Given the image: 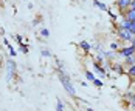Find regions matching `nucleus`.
Wrapping results in <instances>:
<instances>
[{
  "mask_svg": "<svg viewBox=\"0 0 135 111\" xmlns=\"http://www.w3.org/2000/svg\"><path fill=\"white\" fill-rule=\"evenodd\" d=\"M57 77H59L61 85L65 88V91H67L68 94H70V96H73V97L76 96V90H75V86H73V83H71V79H70V76H68L64 69H59Z\"/></svg>",
  "mask_w": 135,
  "mask_h": 111,
  "instance_id": "f257e3e1",
  "label": "nucleus"
},
{
  "mask_svg": "<svg viewBox=\"0 0 135 111\" xmlns=\"http://www.w3.org/2000/svg\"><path fill=\"white\" fill-rule=\"evenodd\" d=\"M14 76H16V62L13 59H8L6 60V80H13Z\"/></svg>",
  "mask_w": 135,
  "mask_h": 111,
  "instance_id": "f03ea898",
  "label": "nucleus"
},
{
  "mask_svg": "<svg viewBox=\"0 0 135 111\" xmlns=\"http://www.w3.org/2000/svg\"><path fill=\"white\" fill-rule=\"evenodd\" d=\"M118 37H120L121 40H127V42L134 40V34H132L129 29H123V28H118Z\"/></svg>",
  "mask_w": 135,
  "mask_h": 111,
  "instance_id": "7ed1b4c3",
  "label": "nucleus"
},
{
  "mask_svg": "<svg viewBox=\"0 0 135 111\" xmlns=\"http://www.w3.org/2000/svg\"><path fill=\"white\" fill-rule=\"evenodd\" d=\"M118 28H123V29H129V31H131V32H132V34L135 36V22H129V20H126V19H124L121 23L118 25Z\"/></svg>",
  "mask_w": 135,
  "mask_h": 111,
  "instance_id": "20e7f679",
  "label": "nucleus"
},
{
  "mask_svg": "<svg viewBox=\"0 0 135 111\" xmlns=\"http://www.w3.org/2000/svg\"><path fill=\"white\" fill-rule=\"evenodd\" d=\"M135 54V48L131 45V46H127V48H121L120 51H118V56H121L123 59H126V57H129V56Z\"/></svg>",
  "mask_w": 135,
  "mask_h": 111,
  "instance_id": "39448f33",
  "label": "nucleus"
},
{
  "mask_svg": "<svg viewBox=\"0 0 135 111\" xmlns=\"http://www.w3.org/2000/svg\"><path fill=\"white\" fill-rule=\"evenodd\" d=\"M131 2H132V0H117V6H118L121 11L123 9H129Z\"/></svg>",
  "mask_w": 135,
  "mask_h": 111,
  "instance_id": "423d86ee",
  "label": "nucleus"
},
{
  "mask_svg": "<svg viewBox=\"0 0 135 111\" xmlns=\"http://www.w3.org/2000/svg\"><path fill=\"white\" fill-rule=\"evenodd\" d=\"M93 68H95V73H96L98 76H107V74H106V71H104V69H103V66H101V63L95 62V63H93Z\"/></svg>",
  "mask_w": 135,
  "mask_h": 111,
  "instance_id": "0eeeda50",
  "label": "nucleus"
},
{
  "mask_svg": "<svg viewBox=\"0 0 135 111\" xmlns=\"http://www.w3.org/2000/svg\"><path fill=\"white\" fill-rule=\"evenodd\" d=\"M124 19L129 22H135V9H127L124 13Z\"/></svg>",
  "mask_w": 135,
  "mask_h": 111,
  "instance_id": "6e6552de",
  "label": "nucleus"
},
{
  "mask_svg": "<svg viewBox=\"0 0 135 111\" xmlns=\"http://www.w3.org/2000/svg\"><path fill=\"white\" fill-rule=\"evenodd\" d=\"M79 48H81L82 51H85V53H89V51L92 49L90 43H89V42H85V40H81V42H79Z\"/></svg>",
  "mask_w": 135,
  "mask_h": 111,
  "instance_id": "1a4fd4ad",
  "label": "nucleus"
},
{
  "mask_svg": "<svg viewBox=\"0 0 135 111\" xmlns=\"http://www.w3.org/2000/svg\"><path fill=\"white\" fill-rule=\"evenodd\" d=\"M124 65H126V66H132V65H135V54L126 57V59H124Z\"/></svg>",
  "mask_w": 135,
  "mask_h": 111,
  "instance_id": "9d476101",
  "label": "nucleus"
},
{
  "mask_svg": "<svg viewBox=\"0 0 135 111\" xmlns=\"http://www.w3.org/2000/svg\"><path fill=\"white\" fill-rule=\"evenodd\" d=\"M93 5L96 8H99V9H103V11H107V6L104 5V3H101V2H98V0H93Z\"/></svg>",
  "mask_w": 135,
  "mask_h": 111,
  "instance_id": "9b49d317",
  "label": "nucleus"
},
{
  "mask_svg": "<svg viewBox=\"0 0 135 111\" xmlns=\"http://www.w3.org/2000/svg\"><path fill=\"white\" fill-rule=\"evenodd\" d=\"M85 79H87L89 82H93L95 79H96V76H95L92 71H85Z\"/></svg>",
  "mask_w": 135,
  "mask_h": 111,
  "instance_id": "f8f14e48",
  "label": "nucleus"
},
{
  "mask_svg": "<svg viewBox=\"0 0 135 111\" xmlns=\"http://www.w3.org/2000/svg\"><path fill=\"white\" fill-rule=\"evenodd\" d=\"M127 76L134 80L135 79V65H132V66H129V69H127Z\"/></svg>",
  "mask_w": 135,
  "mask_h": 111,
  "instance_id": "ddd939ff",
  "label": "nucleus"
},
{
  "mask_svg": "<svg viewBox=\"0 0 135 111\" xmlns=\"http://www.w3.org/2000/svg\"><path fill=\"white\" fill-rule=\"evenodd\" d=\"M44 57H51V51L48 48H42V53H41Z\"/></svg>",
  "mask_w": 135,
  "mask_h": 111,
  "instance_id": "4468645a",
  "label": "nucleus"
},
{
  "mask_svg": "<svg viewBox=\"0 0 135 111\" xmlns=\"http://www.w3.org/2000/svg\"><path fill=\"white\" fill-rule=\"evenodd\" d=\"M56 111H64V105H62L61 99H57V102H56Z\"/></svg>",
  "mask_w": 135,
  "mask_h": 111,
  "instance_id": "2eb2a0df",
  "label": "nucleus"
},
{
  "mask_svg": "<svg viewBox=\"0 0 135 111\" xmlns=\"http://www.w3.org/2000/svg\"><path fill=\"white\" fill-rule=\"evenodd\" d=\"M41 36L42 37H50V31H48L47 28H42L41 29Z\"/></svg>",
  "mask_w": 135,
  "mask_h": 111,
  "instance_id": "dca6fc26",
  "label": "nucleus"
},
{
  "mask_svg": "<svg viewBox=\"0 0 135 111\" xmlns=\"http://www.w3.org/2000/svg\"><path fill=\"white\" fill-rule=\"evenodd\" d=\"M20 51H22L23 54H27L28 51H30V48H28V45H23V43H22V45H20Z\"/></svg>",
  "mask_w": 135,
  "mask_h": 111,
  "instance_id": "f3484780",
  "label": "nucleus"
},
{
  "mask_svg": "<svg viewBox=\"0 0 135 111\" xmlns=\"http://www.w3.org/2000/svg\"><path fill=\"white\" fill-rule=\"evenodd\" d=\"M113 69H115V71H118L120 74H123V66H121V65H115V66H113Z\"/></svg>",
  "mask_w": 135,
  "mask_h": 111,
  "instance_id": "a211bd4d",
  "label": "nucleus"
},
{
  "mask_svg": "<svg viewBox=\"0 0 135 111\" xmlns=\"http://www.w3.org/2000/svg\"><path fill=\"white\" fill-rule=\"evenodd\" d=\"M93 85H95V86H103V82H101L99 79H95V80H93Z\"/></svg>",
  "mask_w": 135,
  "mask_h": 111,
  "instance_id": "6ab92c4d",
  "label": "nucleus"
},
{
  "mask_svg": "<svg viewBox=\"0 0 135 111\" xmlns=\"http://www.w3.org/2000/svg\"><path fill=\"white\" fill-rule=\"evenodd\" d=\"M104 57L110 59V57H113V53H112V51H104Z\"/></svg>",
  "mask_w": 135,
  "mask_h": 111,
  "instance_id": "aec40b11",
  "label": "nucleus"
},
{
  "mask_svg": "<svg viewBox=\"0 0 135 111\" xmlns=\"http://www.w3.org/2000/svg\"><path fill=\"white\" fill-rule=\"evenodd\" d=\"M8 49H9V56H11V57H14V56H16V51L13 49V46H11V45L8 46Z\"/></svg>",
  "mask_w": 135,
  "mask_h": 111,
  "instance_id": "412c9836",
  "label": "nucleus"
},
{
  "mask_svg": "<svg viewBox=\"0 0 135 111\" xmlns=\"http://www.w3.org/2000/svg\"><path fill=\"white\" fill-rule=\"evenodd\" d=\"M129 9H135V0L131 2V5H129Z\"/></svg>",
  "mask_w": 135,
  "mask_h": 111,
  "instance_id": "4be33fe9",
  "label": "nucleus"
},
{
  "mask_svg": "<svg viewBox=\"0 0 135 111\" xmlns=\"http://www.w3.org/2000/svg\"><path fill=\"white\" fill-rule=\"evenodd\" d=\"M16 40L19 42L20 45H22V36H16Z\"/></svg>",
  "mask_w": 135,
  "mask_h": 111,
  "instance_id": "5701e85b",
  "label": "nucleus"
},
{
  "mask_svg": "<svg viewBox=\"0 0 135 111\" xmlns=\"http://www.w3.org/2000/svg\"><path fill=\"white\" fill-rule=\"evenodd\" d=\"M131 105H132V107L135 108V96L132 97V99H131Z\"/></svg>",
  "mask_w": 135,
  "mask_h": 111,
  "instance_id": "b1692460",
  "label": "nucleus"
},
{
  "mask_svg": "<svg viewBox=\"0 0 135 111\" xmlns=\"http://www.w3.org/2000/svg\"><path fill=\"white\" fill-rule=\"evenodd\" d=\"M110 48H112V49H117V48H118V45H117V43H112V45H110Z\"/></svg>",
  "mask_w": 135,
  "mask_h": 111,
  "instance_id": "393cba45",
  "label": "nucleus"
},
{
  "mask_svg": "<svg viewBox=\"0 0 135 111\" xmlns=\"http://www.w3.org/2000/svg\"><path fill=\"white\" fill-rule=\"evenodd\" d=\"M132 46L135 48V37H134V40H132Z\"/></svg>",
  "mask_w": 135,
  "mask_h": 111,
  "instance_id": "a878e982",
  "label": "nucleus"
},
{
  "mask_svg": "<svg viewBox=\"0 0 135 111\" xmlns=\"http://www.w3.org/2000/svg\"><path fill=\"white\" fill-rule=\"evenodd\" d=\"M85 111H93V110H92V108H89V107H87V108H85Z\"/></svg>",
  "mask_w": 135,
  "mask_h": 111,
  "instance_id": "bb28decb",
  "label": "nucleus"
}]
</instances>
